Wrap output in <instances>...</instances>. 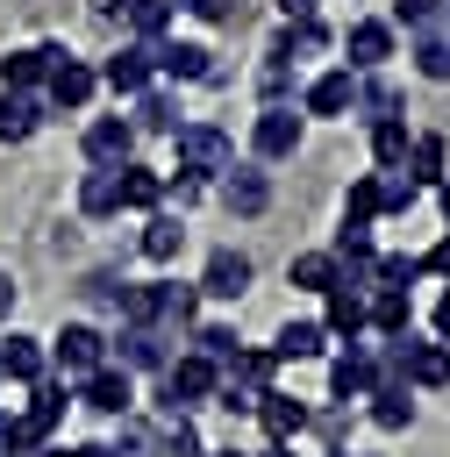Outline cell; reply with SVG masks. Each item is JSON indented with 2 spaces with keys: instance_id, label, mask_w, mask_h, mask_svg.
<instances>
[{
  "instance_id": "obj_5",
  "label": "cell",
  "mask_w": 450,
  "mask_h": 457,
  "mask_svg": "<svg viewBox=\"0 0 450 457\" xmlns=\"http://www.w3.org/2000/svg\"><path fill=\"white\" fill-rule=\"evenodd\" d=\"M114 343H121V371H164L171 364V350H164L171 328H157V321H121Z\"/></svg>"
},
{
  "instance_id": "obj_19",
  "label": "cell",
  "mask_w": 450,
  "mask_h": 457,
  "mask_svg": "<svg viewBox=\"0 0 450 457\" xmlns=\"http://www.w3.org/2000/svg\"><path fill=\"white\" fill-rule=\"evenodd\" d=\"M150 57H157V71L164 79H214V50H200V43H150Z\"/></svg>"
},
{
  "instance_id": "obj_3",
  "label": "cell",
  "mask_w": 450,
  "mask_h": 457,
  "mask_svg": "<svg viewBox=\"0 0 450 457\" xmlns=\"http://www.w3.org/2000/svg\"><path fill=\"white\" fill-rule=\"evenodd\" d=\"M50 357H57V371H64V378H86V371H100V364H107V336H100L93 321H64V328L50 336Z\"/></svg>"
},
{
  "instance_id": "obj_47",
  "label": "cell",
  "mask_w": 450,
  "mask_h": 457,
  "mask_svg": "<svg viewBox=\"0 0 450 457\" xmlns=\"http://www.w3.org/2000/svg\"><path fill=\"white\" fill-rule=\"evenodd\" d=\"M257 457H293V450H286V443H271V450H257Z\"/></svg>"
},
{
  "instance_id": "obj_30",
  "label": "cell",
  "mask_w": 450,
  "mask_h": 457,
  "mask_svg": "<svg viewBox=\"0 0 450 457\" xmlns=\"http://www.w3.org/2000/svg\"><path fill=\"white\" fill-rule=\"evenodd\" d=\"M286 278H293V286H307V293H329L343 271H336V257H329V250H307V257H293V264H286Z\"/></svg>"
},
{
  "instance_id": "obj_46",
  "label": "cell",
  "mask_w": 450,
  "mask_h": 457,
  "mask_svg": "<svg viewBox=\"0 0 450 457\" xmlns=\"http://www.w3.org/2000/svg\"><path fill=\"white\" fill-rule=\"evenodd\" d=\"M7 307H14V278L0 271V321H7Z\"/></svg>"
},
{
  "instance_id": "obj_50",
  "label": "cell",
  "mask_w": 450,
  "mask_h": 457,
  "mask_svg": "<svg viewBox=\"0 0 450 457\" xmlns=\"http://www.w3.org/2000/svg\"><path fill=\"white\" fill-rule=\"evenodd\" d=\"M336 457H350V450H336Z\"/></svg>"
},
{
  "instance_id": "obj_35",
  "label": "cell",
  "mask_w": 450,
  "mask_h": 457,
  "mask_svg": "<svg viewBox=\"0 0 450 457\" xmlns=\"http://www.w3.org/2000/svg\"><path fill=\"white\" fill-rule=\"evenodd\" d=\"M350 107H357V114H364V121H386V114H393V107H400V93H393V86H386V79H371V86H364V93H357V100H350Z\"/></svg>"
},
{
  "instance_id": "obj_43",
  "label": "cell",
  "mask_w": 450,
  "mask_h": 457,
  "mask_svg": "<svg viewBox=\"0 0 450 457\" xmlns=\"http://www.w3.org/2000/svg\"><path fill=\"white\" fill-rule=\"evenodd\" d=\"M279 14H286V21H307V14H314V0H279Z\"/></svg>"
},
{
  "instance_id": "obj_31",
  "label": "cell",
  "mask_w": 450,
  "mask_h": 457,
  "mask_svg": "<svg viewBox=\"0 0 450 457\" xmlns=\"http://www.w3.org/2000/svg\"><path fill=\"white\" fill-rule=\"evenodd\" d=\"M157 450H164V457H207V443H200L193 414H164V436H157Z\"/></svg>"
},
{
  "instance_id": "obj_22",
  "label": "cell",
  "mask_w": 450,
  "mask_h": 457,
  "mask_svg": "<svg viewBox=\"0 0 450 457\" xmlns=\"http://www.w3.org/2000/svg\"><path fill=\"white\" fill-rule=\"evenodd\" d=\"M443 157H450L443 136H407V157H400V164H414V171H407L414 186H443Z\"/></svg>"
},
{
  "instance_id": "obj_14",
  "label": "cell",
  "mask_w": 450,
  "mask_h": 457,
  "mask_svg": "<svg viewBox=\"0 0 450 457\" xmlns=\"http://www.w3.org/2000/svg\"><path fill=\"white\" fill-rule=\"evenodd\" d=\"M129 150H136V129H129L121 114H107V121H93V129H86V157H93L100 171L129 164Z\"/></svg>"
},
{
  "instance_id": "obj_4",
  "label": "cell",
  "mask_w": 450,
  "mask_h": 457,
  "mask_svg": "<svg viewBox=\"0 0 450 457\" xmlns=\"http://www.w3.org/2000/svg\"><path fill=\"white\" fill-rule=\"evenodd\" d=\"M64 407H71V386H64V378H36V386H29V414H21V436L43 450V443L57 436V421H64Z\"/></svg>"
},
{
  "instance_id": "obj_9",
  "label": "cell",
  "mask_w": 450,
  "mask_h": 457,
  "mask_svg": "<svg viewBox=\"0 0 450 457\" xmlns=\"http://www.w3.org/2000/svg\"><path fill=\"white\" fill-rule=\"evenodd\" d=\"M193 293H207V300H243V293H250V257H243V250H214Z\"/></svg>"
},
{
  "instance_id": "obj_20",
  "label": "cell",
  "mask_w": 450,
  "mask_h": 457,
  "mask_svg": "<svg viewBox=\"0 0 450 457\" xmlns=\"http://www.w3.org/2000/svg\"><path fill=\"white\" fill-rule=\"evenodd\" d=\"M7 378H14V386H36V378H43V343H36V336H7V343H0V386H7Z\"/></svg>"
},
{
  "instance_id": "obj_38",
  "label": "cell",
  "mask_w": 450,
  "mask_h": 457,
  "mask_svg": "<svg viewBox=\"0 0 450 457\" xmlns=\"http://www.w3.org/2000/svg\"><path fill=\"white\" fill-rule=\"evenodd\" d=\"M129 21H136L143 36H157V29L171 21V0H129Z\"/></svg>"
},
{
  "instance_id": "obj_48",
  "label": "cell",
  "mask_w": 450,
  "mask_h": 457,
  "mask_svg": "<svg viewBox=\"0 0 450 457\" xmlns=\"http://www.w3.org/2000/svg\"><path fill=\"white\" fill-rule=\"evenodd\" d=\"M443 214H450V186H443Z\"/></svg>"
},
{
  "instance_id": "obj_6",
  "label": "cell",
  "mask_w": 450,
  "mask_h": 457,
  "mask_svg": "<svg viewBox=\"0 0 450 457\" xmlns=\"http://www.w3.org/2000/svg\"><path fill=\"white\" fill-rule=\"evenodd\" d=\"M79 400H86L93 414H129V407H136V378H129L121 364H100V371L79 378Z\"/></svg>"
},
{
  "instance_id": "obj_37",
  "label": "cell",
  "mask_w": 450,
  "mask_h": 457,
  "mask_svg": "<svg viewBox=\"0 0 450 457\" xmlns=\"http://www.w3.org/2000/svg\"><path fill=\"white\" fill-rule=\"evenodd\" d=\"M414 71H421V79H450V43H443V36L414 43Z\"/></svg>"
},
{
  "instance_id": "obj_33",
  "label": "cell",
  "mask_w": 450,
  "mask_h": 457,
  "mask_svg": "<svg viewBox=\"0 0 450 457\" xmlns=\"http://www.w3.org/2000/svg\"><path fill=\"white\" fill-rule=\"evenodd\" d=\"M343 221H364V228L379 221V179H357V186L343 193Z\"/></svg>"
},
{
  "instance_id": "obj_18",
  "label": "cell",
  "mask_w": 450,
  "mask_h": 457,
  "mask_svg": "<svg viewBox=\"0 0 450 457\" xmlns=\"http://www.w3.org/2000/svg\"><path fill=\"white\" fill-rule=\"evenodd\" d=\"M407 321H414V300H407V293H393V286L364 293V328H379V336H407Z\"/></svg>"
},
{
  "instance_id": "obj_41",
  "label": "cell",
  "mask_w": 450,
  "mask_h": 457,
  "mask_svg": "<svg viewBox=\"0 0 450 457\" xmlns=\"http://www.w3.org/2000/svg\"><path fill=\"white\" fill-rule=\"evenodd\" d=\"M186 7H193L200 21H229V14H236V0H186Z\"/></svg>"
},
{
  "instance_id": "obj_32",
  "label": "cell",
  "mask_w": 450,
  "mask_h": 457,
  "mask_svg": "<svg viewBox=\"0 0 450 457\" xmlns=\"http://www.w3.org/2000/svg\"><path fill=\"white\" fill-rule=\"evenodd\" d=\"M371 157H379V164H400V157H407V121H393V114L371 121Z\"/></svg>"
},
{
  "instance_id": "obj_26",
  "label": "cell",
  "mask_w": 450,
  "mask_h": 457,
  "mask_svg": "<svg viewBox=\"0 0 450 457\" xmlns=\"http://www.w3.org/2000/svg\"><path fill=\"white\" fill-rule=\"evenodd\" d=\"M364 400H371V421H379L386 436H400V428L414 421V400H407V386H371Z\"/></svg>"
},
{
  "instance_id": "obj_42",
  "label": "cell",
  "mask_w": 450,
  "mask_h": 457,
  "mask_svg": "<svg viewBox=\"0 0 450 457\" xmlns=\"http://www.w3.org/2000/svg\"><path fill=\"white\" fill-rule=\"evenodd\" d=\"M421 271H450V236H443V243H436V250L421 257Z\"/></svg>"
},
{
  "instance_id": "obj_11",
  "label": "cell",
  "mask_w": 450,
  "mask_h": 457,
  "mask_svg": "<svg viewBox=\"0 0 450 457\" xmlns=\"http://www.w3.org/2000/svg\"><path fill=\"white\" fill-rule=\"evenodd\" d=\"M250 414L264 421V436H271V443H293V436L314 421V414H307L293 393H279V386H271V393H257V407H250Z\"/></svg>"
},
{
  "instance_id": "obj_34",
  "label": "cell",
  "mask_w": 450,
  "mask_h": 457,
  "mask_svg": "<svg viewBox=\"0 0 450 457\" xmlns=\"http://www.w3.org/2000/svg\"><path fill=\"white\" fill-rule=\"evenodd\" d=\"M193 343H200V357H207V364H229V357L243 350V336H236V328H221V321H207Z\"/></svg>"
},
{
  "instance_id": "obj_7",
  "label": "cell",
  "mask_w": 450,
  "mask_h": 457,
  "mask_svg": "<svg viewBox=\"0 0 450 457\" xmlns=\"http://www.w3.org/2000/svg\"><path fill=\"white\" fill-rule=\"evenodd\" d=\"M250 150H257V157H293V150H300V114H293L286 100H271V107L257 114V129H250Z\"/></svg>"
},
{
  "instance_id": "obj_8",
  "label": "cell",
  "mask_w": 450,
  "mask_h": 457,
  "mask_svg": "<svg viewBox=\"0 0 450 457\" xmlns=\"http://www.w3.org/2000/svg\"><path fill=\"white\" fill-rule=\"evenodd\" d=\"M371 386H379V371H371V350H364V343H350V350H336V357H329V393H336L343 407H350V400H364Z\"/></svg>"
},
{
  "instance_id": "obj_1",
  "label": "cell",
  "mask_w": 450,
  "mask_h": 457,
  "mask_svg": "<svg viewBox=\"0 0 450 457\" xmlns=\"http://www.w3.org/2000/svg\"><path fill=\"white\" fill-rule=\"evenodd\" d=\"M171 150H179V171H186V179H221V171H236V143H229L214 121H179V129H171Z\"/></svg>"
},
{
  "instance_id": "obj_25",
  "label": "cell",
  "mask_w": 450,
  "mask_h": 457,
  "mask_svg": "<svg viewBox=\"0 0 450 457\" xmlns=\"http://www.w3.org/2000/svg\"><path fill=\"white\" fill-rule=\"evenodd\" d=\"M221 200H229V214H264L271 207V186H264V171H229Z\"/></svg>"
},
{
  "instance_id": "obj_49",
  "label": "cell",
  "mask_w": 450,
  "mask_h": 457,
  "mask_svg": "<svg viewBox=\"0 0 450 457\" xmlns=\"http://www.w3.org/2000/svg\"><path fill=\"white\" fill-rule=\"evenodd\" d=\"M207 457H236V450H207Z\"/></svg>"
},
{
  "instance_id": "obj_10",
  "label": "cell",
  "mask_w": 450,
  "mask_h": 457,
  "mask_svg": "<svg viewBox=\"0 0 450 457\" xmlns=\"http://www.w3.org/2000/svg\"><path fill=\"white\" fill-rule=\"evenodd\" d=\"M150 71H157L150 43H121V50H114V57H107V64H100L93 79H107L114 93H143V86H150Z\"/></svg>"
},
{
  "instance_id": "obj_27",
  "label": "cell",
  "mask_w": 450,
  "mask_h": 457,
  "mask_svg": "<svg viewBox=\"0 0 450 457\" xmlns=\"http://www.w3.org/2000/svg\"><path fill=\"white\" fill-rule=\"evenodd\" d=\"M79 207H86V214H93V221H100V214H114V207H121V179H114V171H100V164H93V171H86V179H79Z\"/></svg>"
},
{
  "instance_id": "obj_24",
  "label": "cell",
  "mask_w": 450,
  "mask_h": 457,
  "mask_svg": "<svg viewBox=\"0 0 450 457\" xmlns=\"http://www.w3.org/2000/svg\"><path fill=\"white\" fill-rule=\"evenodd\" d=\"M114 179H121V207H143V214H150V207L164 200V179H157L150 164H114Z\"/></svg>"
},
{
  "instance_id": "obj_29",
  "label": "cell",
  "mask_w": 450,
  "mask_h": 457,
  "mask_svg": "<svg viewBox=\"0 0 450 457\" xmlns=\"http://www.w3.org/2000/svg\"><path fill=\"white\" fill-rule=\"evenodd\" d=\"M321 350H329V328L321 321H286L279 343H271V357H321Z\"/></svg>"
},
{
  "instance_id": "obj_16",
  "label": "cell",
  "mask_w": 450,
  "mask_h": 457,
  "mask_svg": "<svg viewBox=\"0 0 450 457\" xmlns=\"http://www.w3.org/2000/svg\"><path fill=\"white\" fill-rule=\"evenodd\" d=\"M343 50H350V71H379V64L393 57V29H386V21H350Z\"/></svg>"
},
{
  "instance_id": "obj_44",
  "label": "cell",
  "mask_w": 450,
  "mask_h": 457,
  "mask_svg": "<svg viewBox=\"0 0 450 457\" xmlns=\"http://www.w3.org/2000/svg\"><path fill=\"white\" fill-rule=\"evenodd\" d=\"M93 14H100V21H114V14H129V0H93Z\"/></svg>"
},
{
  "instance_id": "obj_40",
  "label": "cell",
  "mask_w": 450,
  "mask_h": 457,
  "mask_svg": "<svg viewBox=\"0 0 450 457\" xmlns=\"http://www.w3.org/2000/svg\"><path fill=\"white\" fill-rule=\"evenodd\" d=\"M0 457H36V443L21 436V421H14V414H0Z\"/></svg>"
},
{
  "instance_id": "obj_21",
  "label": "cell",
  "mask_w": 450,
  "mask_h": 457,
  "mask_svg": "<svg viewBox=\"0 0 450 457\" xmlns=\"http://www.w3.org/2000/svg\"><path fill=\"white\" fill-rule=\"evenodd\" d=\"M350 100H357V79H350V71H321V79L307 86V114H329V121H336V114H350Z\"/></svg>"
},
{
  "instance_id": "obj_15",
  "label": "cell",
  "mask_w": 450,
  "mask_h": 457,
  "mask_svg": "<svg viewBox=\"0 0 450 457\" xmlns=\"http://www.w3.org/2000/svg\"><path fill=\"white\" fill-rule=\"evenodd\" d=\"M400 371H407V386H450V343H407L400 336Z\"/></svg>"
},
{
  "instance_id": "obj_17",
  "label": "cell",
  "mask_w": 450,
  "mask_h": 457,
  "mask_svg": "<svg viewBox=\"0 0 450 457\" xmlns=\"http://www.w3.org/2000/svg\"><path fill=\"white\" fill-rule=\"evenodd\" d=\"M321 328L357 343L364 336V286H329V307H321Z\"/></svg>"
},
{
  "instance_id": "obj_2",
  "label": "cell",
  "mask_w": 450,
  "mask_h": 457,
  "mask_svg": "<svg viewBox=\"0 0 450 457\" xmlns=\"http://www.w3.org/2000/svg\"><path fill=\"white\" fill-rule=\"evenodd\" d=\"M214 386H221V364H207L200 350L171 357V364H164V414H186V407L214 400Z\"/></svg>"
},
{
  "instance_id": "obj_23",
  "label": "cell",
  "mask_w": 450,
  "mask_h": 457,
  "mask_svg": "<svg viewBox=\"0 0 450 457\" xmlns=\"http://www.w3.org/2000/svg\"><path fill=\"white\" fill-rule=\"evenodd\" d=\"M36 121H43V100H29V93H0V143H29Z\"/></svg>"
},
{
  "instance_id": "obj_28",
  "label": "cell",
  "mask_w": 450,
  "mask_h": 457,
  "mask_svg": "<svg viewBox=\"0 0 450 457\" xmlns=\"http://www.w3.org/2000/svg\"><path fill=\"white\" fill-rule=\"evenodd\" d=\"M179 243H186L179 214H150V221H143V257H150V264H171V257H179Z\"/></svg>"
},
{
  "instance_id": "obj_45",
  "label": "cell",
  "mask_w": 450,
  "mask_h": 457,
  "mask_svg": "<svg viewBox=\"0 0 450 457\" xmlns=\"http://www.w3.org/2000/svg\"><path fill=\"white\" fill-rule=\"evenodd\" d=\"M436 336H443V343H450V293H443V300H436Z\"/></svg>"
},
{
  "instance_id": "obj_39",
  "label": "cell",
  "mask_w": 450,
  "mask_h": 457,
  "mask_svg": "<svg viewBox=\"0 0 450 457\" xmlns=\"http://www.w3.org/2000/svg\"><path fill=\"white\" fill-rule=\"evenodd\" d=\"M436 14H443V0H393V21H407V29H421Z\"/></svg>"
},
{
  "instance_id": "obj_36",
  "label": "cell",
  "mask_w": 450,
  "mask_h": 457,
  "mask_svg": "<svg viewBox=\"0 0 450 457\" xmlns=\"http://www.w3.org/2000/svg\"><path fill=\"white\" fill-rule=\"evenodd\" d=\"M129 129H179V107H171L164 93H143V107H136Z\"/></svg>"
},
{
  "instance_id": "obj_13",
  "label": "cell",
  "mask_w": 450,
  "mask_h": 457,
  "mask_svg": "<svg viewBox=\"0 0 450 457\" xmlns=\"http://www.w3.org/2000/svg\"><path fill=\"white\" fill-rule=\"evenodd\" d=\"M43 86H50V100H57V107H71V114H79V107L93 100V86H100V79H93V64H79V57L64 50V57L50 64V79H43Z\"/></svg>"
},
{
  "instance_id": "obj_12",
  "label": "cell",
  "mask_w": 450,
  "mask_h": 457,
  "mask_svg": "<svg viewBox=\"0 0 450 457\" xmlns=\"http://www.w3.org/2000/svg\"><path fill=\"white\" fill-rule=\"evenodd\" d=\"M57 57H64L57 43H36V50H7V57H0V79H7V93H29V86H43Z\"/></svg>"
}]
</instances>
